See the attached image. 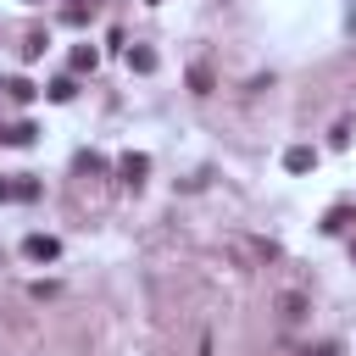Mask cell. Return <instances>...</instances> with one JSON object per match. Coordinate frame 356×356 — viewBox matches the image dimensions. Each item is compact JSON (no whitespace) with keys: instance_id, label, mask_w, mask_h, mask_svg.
<instances>
[{"instance_id":"4fadbf2b","label":"cell","mask_w":356,"mask_h":356,"mask_svg":"<svg viewBox=\"0 0 356 356\" xmlns=\"http://www.w3.org/2000/svg\"><path fill=\"white\" fill-rule=\"evenodd\" d=\"M100 167H106V161H100L95 150H83V156H78V172H100Z\"/></svg>"},{"instance_id":"9a60e30c","label":"cell","mask_w":356,"mask_h":356,"mask_svg":"<svg viewBox=\"0 0 356 356\" xmlns=\"http://www.w3.org/2000/svg\"><path fill=\"white\" fill-rule=\"evenodd\" d=\"M350 256H356V239H350Z\"/></svg>"},{"instance_id":"7a4b0ae2","label":"cell","mask_w":356,"mask_h":356,"mask_svg":"<svg viewBox=\"0 0 356 356\" xmlns=\"http://www.w3.org/2000/svg\"><path fill=\"white\" fill-rule=\"evenodd\" d=\"M145 172H150V156H145V150H128V156L117 161V178H122V184H134V189L145 184Z\"/></svg>"},{"instance_id":"ba28073f","label":"cell","mask_w":356,"mask_h":356,"mask_svg":"<svg viewBox=\"0 0 356 356\" xmlns=\"http://www.w3.org/2000/svg\"><path fill=\"white\" fill-rule=\"evenodd\" d=\"M33 134H39L33 122H11V128H6L0 139H6V145H33Z\"/></svg>"},{"instance_id":"2e32d148","label":"cell","mask_w":356,"mask_h":356,"mask_svg":"<svg viewBox=\"0 0 356 356\" xmlns=\"http://www.w3.org/2000/svg\"><path fill=\"white\" fill-rule=\"evenodd\" d=\"M28 6H39V0H28Z\"/></svg>"},{"instance_id":"8fae6325","label":"cell","mask_w":356,"mask_h":356,"mask_svg":"<svg viewBox=\"0 0 356 356\" xmlns=\"http://www.w3.org/2000/svg\"><path fill=\"white\" fill-rule=\"evenodd\" d=\"M89 67H95V50L78 44V50H72V72H89Z\"/></svg>"},{"instance_id":"277c9868","label":"cell","mask_w":356,"mask_h":356,"mask_svg":"<svg viewBox=\"0 0 356 356\" xmlns=\"http://www.w3.org/2000/svg\"><path fill=\"white\" fill-rule=\"evenodd\" d=\"M284 167H289V172H312V167H317V150H312V145H289V150H284Z\"/></svg>"},{"instance_id":"3957f363","label":"cell","mask_w":356,"mask_h":356,"mask_svg":"<svg viewBox=\"0 0 356 356\" xmlns=\"http://www.w3.org/2000/svg\"><path fill=\"white\" fill-rule=\"evenodd\" d=\"M39 195V178L17 172V178H0V200H33Z\"/></svg>"},{"instance_id":"e0dca14e","label":"cell","mask_w":356,"mask_h":356,"mask_svg":"<svg viewBox=\"0 0 356 356\" xmlns=\"http://www.w3.org/2000/svg\"><path fill=\"white\" fill-rule=\"evenodd\" d=\"M150 6H161V0H150Z\"/></svg>"},{"instance_id":"30bf717a","label":"cell","mask_w":356,"mask_h":356,"mask_svg":"<svg viewBox=\"0 0 356 356\" xmlns=\"http://www.w3.org/2000/svg\"><path fill=\"white\" fill-rule=\"evenodd\" d=\"M345 222H350V206H334V211H328V217H323V234H339V228H345Z\"/></svg>"},{"instance_id":"7c38bea8","label":"cell","mask_w":356,"mask_h":356,"mask_svg":"<svg viewBox=\"0 0 356 356\" xmlns=\"http://www.w3.org/2000/svg\"><path fill=\"white\" fill-rule=\"evenodd\" d=\"M72 95H78L72 78H56V83H50V100H72Z\"/></svg>"},{"instance_id":"6da1fadb","label":"cell","mask_w":356,"mask_h":356,"mask_svg":"<svg viewBox=\"0 0 356 356\" xmlns=\"http://www.w3.org/2000/svg\"><path fill=\"white\" fill-rule=\"evenodd\" d=\"M22 256H28V261H56V256H61V239H56V234H28V239H22Z\"/></svg>"},{"instance_id":"5b68a950","label":"cell","mask_w":356,"mask_h":356,"mask_svg":"<svg viewBox=\"0 0 356 356\" xmlns=\"http://www.w3.org/2000/svg\"><path fill=\"white\" fill-rule=\"evenodd\" d=\"M278 317H284V323H300V317H306V295L284 289V295H278Z\"/></svg>"},{"instance_id":"8992f818","label":"cell","mask_w":356,"mask_h":356,"mask_svg":"<svg viewBox=\"0 0 356 356\" xmlns=\"http://www.w3.org/2000/svg\"><path fill=\"white\" fill-rule=\"evenodd\" d=\"M128 67H134V72H156V50H150V44H134V50H128Z\"/></svg>"},{"instance_id":"9c48e42d","label":"cell","mask_w":356,"mask_h":356,"mask_svg":"<svg viewBox=\"0 0 356 356\" xmlns=\"http://www.w3.org/2000/svg\"><path fill=\"white\" fill-rule=\"evenodd\" d=\"M6 95H11L17 106H28V100H33V83H28V78H11V83H6Z\"/></svg>"},{"instance_id":"52a82bcc","label":"cell","mask_w":356,"mask_h":356,"mask_svg":"<svg viewBox=\"0 0 356 356\" xmlns=\"http://www.w3.org/2000/svg\"><path fill=\"white\" fill-rule=\"evenodd\" d=\"M211 83H217V78H211V67H206V61H195V67H189V89H195V95H211Z\"/></svg>"},{"instance_id":"5bb4252c","label":"cell","mask_w":356,"mask_h":356,"mask_svg":"<svg viewBox=\"0 0 356 356\" xmlns=\"http://www.w3.org/2000/svg\"><path fill=\"white\" fill-rule=\"evenodd\" d=\"M306 356H345V345H334V339H328V345H317V350H306Z\"/></svg>"}]
</instances>
